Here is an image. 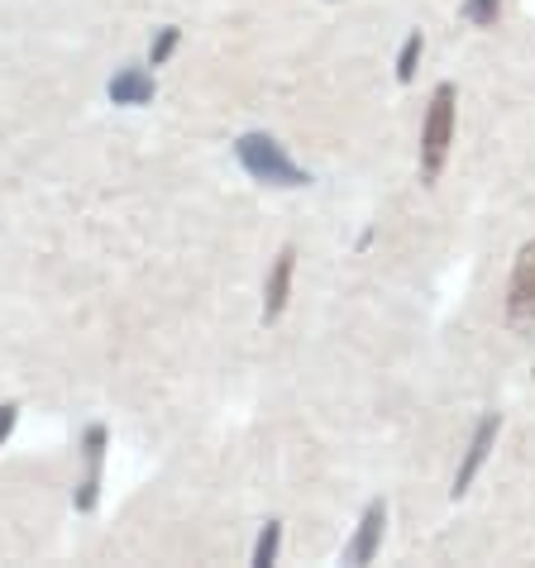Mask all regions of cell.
<instances>
[{
  "mask_svg": "<svg viewBox=\"0 0 535 568\" xmlns=\"http://www.w3.org/2000/svg\"><path fill=\"white\" fill-rule=\"evenodd\" d=\"M454 130H460V91H454V82H440L431 91L426 120H421V149H416V168H421V182L426 186H435L450 163Z\"/></svg>",
  "mask_w": 535,
  "mask_h": 568,
  "instance_id": "1",
  "label": "cell"
},
{
  "mask_svg": "<svg viewBox=\"0 0 535 568\" xmlns=\"http://www.w3.org/2000/svg\"><path fill=\"white\" fill-rule=\"evenodd\" d=\"M234 158H240V168H244L254 182H263V186H282V192L311 186V172L296 168L292 153L282 149L273 134H263V130H249V134L234 139Z\"/></svg>",
  "mask_w": 535,
  "mask_h": 568,
  "instance_id": "2",
  "label": "cell"
},
{
  "mask_svg": "<svg viewBox=\"0 0 535 568\" xmlns=\"http://www.w3.org/2000/svg\"><path fill=\"white\" fill-rule=\"evenodd\" d=\"M497 435H502V416H497V412H487V416L474 425V435H468L460 468H454V487H450V497H454V501H460L468 487H474V478H478L483 464H487V454L497 449Z\"/></svg>",
  "mask_w": 535,
  "mask_h": 568,
  "instance_id": "3",
  "label": "cell"
},
{
  "mask_svg": "<svg viewBox=\"0 0 535 568\" xmlns=\"http://www.w3.org/2000/svg\"><path fill=\"white\" fill-rule=\"evenodd\" d=\"M105 445H110V430L97 420V425H87V435H82V454H87V473H82V483H77V493H72V507L77 511H97V501H101V478H105Z\"/></svg>",
  "mask_w": 535,
  "mask_h": 568,
  "instance_id": "4",
  "label": "cell"
},
{
  "mask_svg": "<svg viewBox=\"0 0 535 568\" xmlns=\"http://www.w3.org/2000/svg\"><path fill=\"white\" fill-rule=\"evenodd\" d=\"M507 321L512 325H535V240L522 244L507 277Z\"/></svg>",
  "mask_w": 535,
  "mask_h": 568,
  "instance_id": "5",
  "label": "cell"
},
{
  "mask_svg": "<svg viewBox=\"0 0 535 568\" xmlns=\"http://www.w3.org/2000/svg\"><path fill=\"white\" fill-rule=\"evenodd\" d=\"M383 535H387V501L383 497H373L364 516H359V530H354V540L344 545V564H354V568H364L377 559V549H383Z\"/></svg>",
  "mask_w": 535,
  "mask_h": 568,
  "instance_id": "6",
  "label": "cell"
},
{
  "mask_svg": "<svg viewBox=\"0 0 535 568\" xmlns=\"http://www.w3.org/2000/svg\"><path fill=\"white\" fill-rule=\"evenodd\" d=\"M292 277H296V248L282 244L273 267H268V277H263V325L282 321V311L292 302Z\"/></svg>",
  "mask_w": 535,
  "mask_h": 568,
  "instance_id": "7",
  "label": "cell"
},
{
  "mask_svg": "<svg viewBox=\"0 0 535 568\" xmlns=\"http://www.w3.org/2000/svg\"><path fill=\"white\" fill-rule=\"evenodd\" d=\"M105 97L124 105V110H139V105H153V97H159V82H153L149 68H120L115 77H110Z\"/></svg>",
  "mask_w": 535,
  "mask_h": 568,
  "instance_id": "8",
  "label": "cell"
},
{
  "mask_svg": "<svg viewBox=\"0 0 535 568\" xmlns=\"http://www.w3.org/2000/svg\"><path fill=\"white\" fill-rule=\"evenodd\" d=\"M277 549H282V520H268V526L259 530V540H254V555H249V564H254V568H273Z\"/></svg>",
  "mask_w": 535,
  "mask_h": 568,
  "instance_id": "9",
  "label": "cell"
},
{
  "mask_svg": "<svg viewBox=\"0 0 535 568\" xmlns=\"http://www.w3.org/2000/svg\"><path fill=\"white\" fill-rule=\"evenodd\" d=\"M421 53H426V34H421V29H412V34L402 39V53H397V82H416Z\"/></svg>",
  "mask_w": 535,
  "mask_h": 568,
  "instance_id": "10",
  "label": "cell"
},
{
  "mask_svg": "<svg viewBox=\"0 0 535 568\" xmlns=\"http://www.w3.org/2000/svg\"><path fill=\"white\" fill-rule=\"evenodd\" d=\"M178 43H182V29L178 24H163L159 34H153V43H149V68H163V62L178 53Z\"/></svg>",
  "mask_w": 535,
  "mask_h": 568,
  "instance_id": "11",
  "label": "cell"
},
{
  "mask_svg": "<svg viewBox=\"0 0 535 568\" xmlns=\"http://www.w3.org/2000/svg\"><path fill=\"white\" fill-rule=\"evenodd\" d=\"M464 20L478 29H497L502 20V0H464Z\"/></svg>",
  "mask_w": 535,
  "mask_h": 568,
  "instance_id": "12",
  "label": "cell"
},
{
  "mask_svg": "<svg viewBox=\"0 0 535 568\" xmlns=\"http://www.w3.org/2000/svg\"><path fill=\"white\" fill-rule=\"evenodd\" d=\"M14 425H20V402H0V445L14 435Z\"/></svg>",
  "mask_w": 535,
  "mask_h": 568,
  "instance_id": "13",
  "label": "cell"
},
{
  "mask_svg": "<svg viewBox=\"0 0 535 568\" xmlns=\"http://www.w3.org/2000/svg\"><path fill=\"white\" fill-rule=\"evenodd\" d=\"M531 373H535V358H531Z\"/></svg>",
  "mask_w": 535,
  "mask_h": 568,
  "instance_id": "14",
  "label": "cell"
}]
</instances>
